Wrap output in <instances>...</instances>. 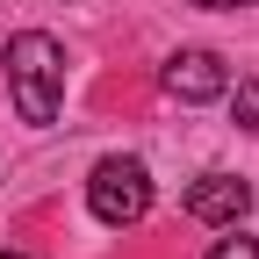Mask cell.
Segmentation results:
<instances>
[{"label":"cell","instance_id":"obj_3","mask_svg":"<svg viewBox=\"0 0 259 259\" xmlns=\"http://www.w3.org/2000/svg\"><path fill=\"white\" fill-rule=\"evenodd\" d=\"M158 87H166L173 101L202 108V101H223V87H231V65H223L216 51H173L166 65H158Z\"/></svg>","mask_w":259,"mask_h":259},{"label":"cell","instance_id":"obj_1","mask_svg":"<svg viewBox=\"0 0 259 259\" xmlns=\"http://www.w3.org/2000/svg\"><path fill=\"white\" fill-rule=\"evenodd\" d=\"M0 65H8L15 115L29 130H51L58 122V101H65V44L51 36V29H15L8 51H0Z\"/></svg>","mask_w":259,"mask_h":259},{"label":"cell","instance_id":"obj_7","mask_svg":"<svg viewBox=\"0 0 259 259\" xmlns=\"http://www.w3.org/2000/svg\"><path fill=\"white\" fill-rule=\"evenodd\" d=\"M194 8H252V0H194Z\"/></svg>","mask_w":259,"mask_h":259},{"label":"cell","instance_id":"obj_8","mask_svg":"<svg viewBox=\"0 0 259 259\" xmlns=\"http://www.w3.org/2000/svg\"><path fill=\"white\" fill-rule=\"evenodd\" d=\"M0 259H22V252H0Z\"/></svg>","mask_w":259,"mask_h":259},{"label":"cell","instance_id":"obj_4","mask_svg":"<svg viewBox=\"0 0 259 259\" xmlns=\"http://www.w3.org/2000/svg\"><path fill=\"white\" fill-rule=\"evenodd\" d=\"M245 209H252V187H245L238 173H202V180L187 187V216H194V223L231 231V223H245Z\"/></svg>","mask_w":259,"mask_h":259},{"label":"cell","instance_id":"obj_5","mask_svg":"<svg viewBox=\"0 0 259 259\" xmlns=\"http://www.w3.org/2000/svg\"><path fill=\"white\" fill-rule=\"evenodd\" d=\"M223 94H231L238 130H259V79H238V87H223Z\"/></svg>","mask_w":259,"mask_h":259},{"label":"cell","instance_id":"obj_2","mask_svg":"<svg viewBox=\"0 0 259 259\" xmlns=\"http://www.w3.org/2000/svg\"><path fill=\"white\" fill-rule=\"evenodd\" d=\"M87 209L101 216L108 231L144 223V216H151V166H144V158H130V151L101 158V166L87 173Z\"/></svg>","mask_w":259,"mask_h":259},{"label":"cell","instance_id":"obj_6","mask_svg":"<svg viewBox=\"0 0 259 259\" xmlns=\"http://www.w3.org/2000/svg\"><path fill=\"white\" fill-rule=\"evenodd\" d=\"M202 259H259V238H245L238 223H231V238H216V245H209Z\"/></svg>","mask_w":259,"mask_h":259}]
</instances>
